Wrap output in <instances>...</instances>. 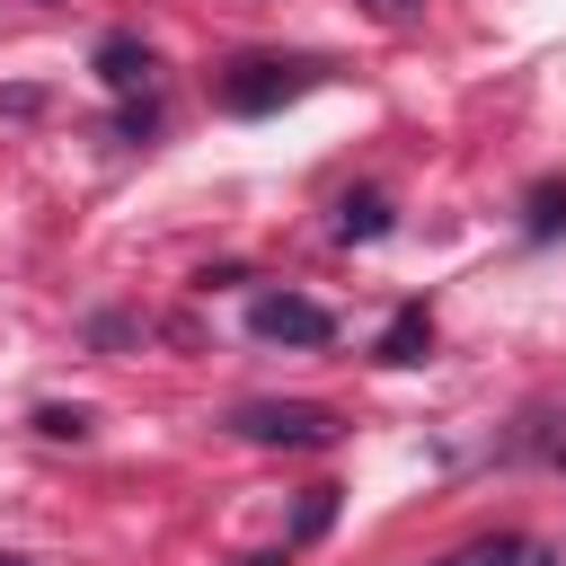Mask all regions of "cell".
<instances>
[{
    "instance_id": "1",
    "label": "cell",
    "mask_w": 566,
    "mask_h": 566,
    "mask_svg": "<svg viewBox=\"0 0 566 566\" xmlns=\"http://www.w3.org/2000/svg\"><path fill=\"white\" fill-rule=\"evenodd\" d=\"M230 433L239 442H283V451H327L345 424L318 398H248V407H230Z\"/></svg>"
},
{
    "instance_id": "8",
    "label": "cell",
    "mask_w": 566,
    "mask_h": 566,
    "mask_svg": "<svg viewBox=\"0 0 566 566\" xmlns=\"http://www.w3.org/2000/svg\"><path fill=\"white\" fill-rule=\"evenodd\" d=\"M460 566H566V557L539 539H478V548H460Z\"/></svg>"
},
{
    "instance_id": "3",
    "label": "cell",
    "mask_w": 566,
    "mask_h": 566,
    "mask_svg": "<svg viewBox=\"0 0 566 566\" xmlns=\"http://www.w3.org/2000/svg\"><path fill=\"white\" fill-rule=\"evenodd\" d=\"M248 336H256V345H327L336 318H327L310 292H256V301H248Z\"/></svg>"
},
{
    "instance_id": "10",
    "label": "cell",
    "mask_w": 566,
    "mask_h": 566,
    "mask_svg": "<svg viewBox=\"0 0 566 566\" xmlns=\"http://www.w3.org/2000/svg\"><path fill=\"white\" fill-rule=\"evenodd\" d=\"M115 142H159V106H150V97H124V115H115Z\"/></svg>"
},
{
    "instance_id": "4",
    "label": "cell",
    "mask_w": 566,
    "mask_h": 566,
    "mask_svg": "<svg viewBox=\"0 0 566 566\" xmlns=\"http://www.w3.org/2000/svg\"><path fill=\"white\" fill-rule=\"evenodd\" d=\"M150 71H159V62H150V44H142L133 27H106V35H97V80H106L115 97H142Z\"/></svg>"
},
{
    "instance_id": "11",
    "label": "cell",
    "mask_w": 566,
    "mask_h": 566,
    "mask_svg": "<svg viewBox=\"0 0 566 566\" xmlns=\"http://www.w3.org/2000/svg\"><path fill=\"white\" fill-rule=\"evenodd\" d=\"M327 522H336V486H310V495H301V522H292V539H318Z\"/></svg>"
},
{
    "instance_id": "2",
    "label": "cell",
    "mask_w": 566,
    "mask_h": 566,
    "mask_svg": "<svg viewBox=\"0 0 566 566\" xmlns=\"http://www.w3.org/2000/svg\"><path fill=\"white\" fill-rule=\"evenodd\" d=\"M301 88H318V62L248 53V62H230V80H221V106H230V115H274V106H292Z\"/></svg>"
},
{
    "instance_id": "12",
    "label": "cell",
    "mask_w": 566,
    "mask_h": 566,
    "mask_svg": "<svg viewBox=\"0 0 566 566\" xmlns=\"http://www.w3.org/2000/svg\"><path fill=\"white\" fill-rule=\"evenodd\" d=\"M363 9H371L380 27H416V18H424V0H363Z\"/></svg>"
},
{
    "instance_id": "14",
    "label": "cell",
    "mask_w": 566,
    "mask_h": 566,
    "mask_svg": "<svg viewBox=\"0 0 566 566\" xmlns=\"http://www.w3.org/2000/svg\"><path fill=\"white\" fill-rule=\"evenodd\" d=\"M442 566H460V557H442Z\"/></svg>"
},
{
    "instance_id": "5",
    "label": "cell",
    "mask_w": 566,
    "mask_h": 566,
    "mask_svg": "<svg viewBox=\"0 0 566 566\" xmlns=\"http://www.w3.org/2000/svg\"><path fill=\"white\" fill-rule=\"evenodd\" d=\"M389 230H398L389 195H371V186H363V195H345V203H336V239H345V248H371V239H389Z\"/></svg>"
},
{
    "instance_id": "7",
    "label": "cell",
    "mask_w": 566,
    "mask_h": 566,
    "mask_svg": "<svg viewBox=\"0 0 566 566\" xmlns=\"http://www.w3.org/2000/svg\"><path fill=\"white\" fill-rule=\"evenodd\" d=\"M557 230H566V177H539L522 203V239H557Z\"/></svg>"
},
{
    "instance_id": "9",
    "label": "cell",
    "mask_w": 566,
    "mask_h": 566,
    "mask_svg": "<svg viewBox=\"0 0 566 566\" xmlns=\"http://www.w3.org/2000/svg\"><path fill=\"white\" fill-rule=\"evenodd\" d=\"M35 433L44 442H88V407H35Z\"/></svg>"
},
{
    "instance_id": "6",
    "label": "cell",
    "mask_w": 566,
    "mask_h": 566,
    "mask_svg": "<svg viewBox=\"0 0 566 566\" xmlns=\"http://www.w3.org/2000/svg\"><path fill=\"white\" fill-rule=\"evenodd\" d=\"M424 345H433V318H424V301H407V310L380 327V363H424Z\"/></svg>"
},
{
    "instance_id": "13",
    "label": "cell",
    "mask_w": 566,
    "mask_h": 566,
    "mask_svg": "<svg viewBox=\"0 0 566 566\" xmlns=\"http://www.w3.org/2000/svg\"><path fill=\"white\" fill-rule=\"evenodd\" d=\"M557 469H566V442H557Z\"/></svg>"
}]
</instances>
